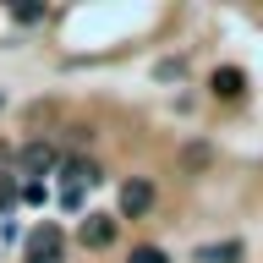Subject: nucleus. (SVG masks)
Masks as SVG:
<instances>
[{"label": "nucleus", "mask_w": 263, "mask_h": 263, "mask_svg": "<svg viewBox=\"0 0 263 263\" xmlns=\"http://www.w3.org/2000/svg\"><path fill=\"white\" fill-rule=\"evenodd\" d=\"M99 170L88 159H66L61 164V209H82V186H93Z\"/></svg>", "instance_id": "f257e3e1"}, {"label": "nucleus", "mask_w": 263, "mask_h": 263, "mask_svg": "<svg viewBox=\"0 0 263 263\" xmlns=\"http://www.w3.org/2000/svg\"><path fill=\"white\" fill-rule=\"evenodd\" d=\"M77 241L93 247V252H104V247L115 241V219H110V214H88V219L77 225Z\"/></svg>", "instance_id": "f03ea898"}, {"label": "nucleus", "mask_w": 263, "mask_h": 263, "mask_svg": "<svg viewBox=\"0 0 263 263\" xmlns=\"http://www.w3.org/2000/svg\"><path fill=\"white\" fill-rule=\"evenodd\" d=\"M28 263H61V230L55 225H39L28 236Z\"/></svg>", "instance_id": "7ed1b4c3"}, {"label": "nucleus", "mask_w": 263, "mask_h": 263, "mask_svg": "<svg viewBox=\"0 0 263 263\" xmlns=\"http://www.w3.org/2000/svg\"><path fill=\"white\" fill-rule=\"evenodd\" d=\"M55 164H61V154H55L49 143H28L22 148V176H49Z\"/></svg>", "instance_id": "20e7f679"}, {"label": "nucleus", "mask_w": 263, "mask_h": 263, "mask_svg": "<svg viewBox=\"0 0 263 263\" xmlns=\"http://www.w3.org/2000/svg\"><path fill=\"white\" fill-rule=\"evenodd\" d=\"M148 209H154V186H148V181H126V186H121V214L137 219V214H148Z\"/></svg>", "instance_id": "39448f33"}, {"label": "nucleus", "mask_w": 263, "mask_h": 263, "mask_svg": "<svg viewBox=\"0 0 263 263\" xmlns=\"http://www.w3.org/2000/svg\"><path fill=\"white\" fill-rule=\"evenodd\" d=\"M209 88H214V99H241V93H247L241 66H219V71L209 77Z\"/></svg>", "instance_id": "423d86ee"}, {"label": "nucleus", "mask_w": 263, "mask_h": 263, "mask_svg": "<svg viewBox=\"0 0 263 263\" xmlns=\"http://www.w3.org/2000/svg\"><path fill=\"white\" fill-rule=\"evenodd\" d=\"M241 258V241H209L197 247V263H236Z\"/></svg>", "instance_id": "0eeeda50"}, {"label": "nucleus", "mask_w": 263, "mask_h": 263, "mask_svg": "<svg viewBox=\"0 0 263 263\" xmlns=\"http://www.w3.org/2000/svg\"><path fill=\"white\" fill-rule=\"evenodd\" d=\"M126 263H170V252H164V247H132Z\"/></svg>", "instance_id": "6e6552de"}, {"label": "nucleus", "mask_w": 263, "mask_h": 263, "mask_svg": "<svg viewBox=\"0 0 263 263\" xmlns=\"http://www.w3.org/2000/svg\"><path fill=\"white\" fill-rule=\"evenodd\" d=\"M16 197H22V186H16V176H0V214L11 209Z\"/></svg>", "instance_id": "1a4fd4ad"}, {"label": "nucleus", "mask_w": 263, "mask_h": 263, "mask_svg": "<svg viewBox=\"0 0 263 263\" xmlns=\"http://www.w3.org/2000/svg\"><path fill=\"white\" fill-rule=\"evenodd\" d=\"M16 22H44V6H16Z\"/></svg>", "instance_id": "9d476101"}, {"label": "nucleus", "mask_w": 263, "mask_h": 263, "mask_svg": "<svg viewBox=\"0 0 263 263\" xmlns=\"http://www.w3.org/2000/svg\"><path fill=\"white\" fill-rule=\"evenodd\" d=\"M0 104H6V99H0Z\"/></svg>", "instance_id": "9b49d317"}]
</instances>
